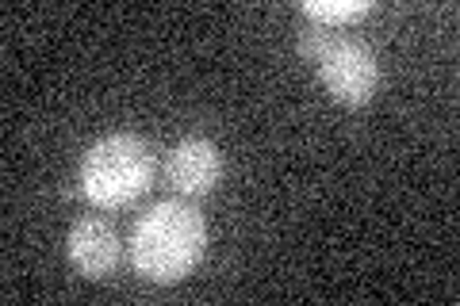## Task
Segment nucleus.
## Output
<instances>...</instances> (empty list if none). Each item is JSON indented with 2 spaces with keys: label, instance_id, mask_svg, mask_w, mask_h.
Segmentation results:
<instances>
[{
  "label": "nucleus",
  "instance_id": "f257e3e1",
  "mask_svg": "<svg viewBox=\"0 0 460 306\" xmlns=\"http://www.w3.org/2000/svg\"><path fill=\"white\" fill-rule=\"evenodd\" d=\"M208 249V223L192 203L162 199L131 230V260L154 284H181Z\"/></svg>",
  "mask_w": 460,
  "mask_h": 306
},
{
  "label": "nucleus",
  "instance_id": "f03ea898",
  "mask_svg": "<svg viewBox=\"0 0 460 306\" xmlns=\"http://www.w3.org/2000/svg\"><path fill=\"white\" fill-rule=\"evenodd\" d=\"M77 180L84 199L96 203V207H127L138 196H146L154 184L150 142L131 135V130H115V135L96 138L81 157Z\"/></svg>",
  "mask_w": 460,
  "mask_h": 306
},
{
  "label": "nucleus",
  "instance_id": "7ed1b4c3",
  "mask_svg": "<svg viewBox=\"0 0 460 306\" xmlns=\"http://www.w3.org/2000/svg\"><path fill=\"white\" fill-rule=\"evenodd\" d=\"M299 54L319 66V77L326 84V92L345 108L368 104L380 89L376 50L357 35H338L334 27H323V23L307 20V27L299 31Z\"/></svg>",
  "mask_w": 460,
  "mask_h": 306
},
{
  "label": "nucleus",
  "instance_id": "20e7f679",
  "mask_svg": "<svg viewBox=\"0 0 460 306\" xmlns=\"http://www.w3.org/2000/svg\"><path fill=\"white\" fill-rule=\"evenodd\" d=\"M165 177L169 184L177 188L181 196H208L215 192V184L223 180V153L211 138H181L169 153V165H165Z\"/></svg>",
  "mask_w": 460,
  "mask_h": 306
},
{
  "label": "nucleus",
  "instance_id": "39448f33",
  "mask_svg": "<svg viewBox=\"0 0 460 306\" xmlns=\"http://www.w3.org/2000/svg\"><path fill=\"white\" fill-rule=\"evenodd\" d=\"M69 260H74V268L81 275H89V280H104V275L115 272L119 265V234H115V226L108 218L100 214H89V218H77L74 226H69Z\"/></svg>",
  "mask_w": 460,
  "mask_h": 306
},
{
  "label": "nucleus",
  "instance_id": "423d86ee",
  "mask_svg": "<svg viewBox=\"0 0 460 306\" xmlns=\"http://www.w3.org/2000/svg\"><path fill=\"white\" fill-rule=\"evenodd\" d=\"M372 4L368 0H307L304 4V16L323 23V27H338V23H353L368 16Z\"/></svg>",
  "mask_w": 460,
  "mask_h": 306
}]
</instances>
